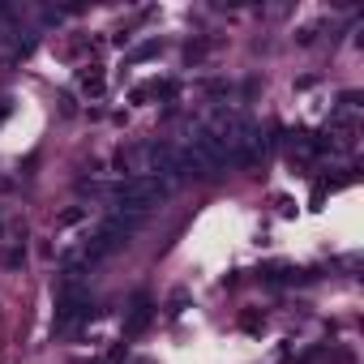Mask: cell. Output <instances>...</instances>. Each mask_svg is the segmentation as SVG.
Here are the masks:
<instances>
[{"mask_svg": "<svg viewBox=\"0 0 364 364\" xmlns=\"http://www.w3.org/2000/svg\"><path fill=\"white\" fill-rule=\"evenodd\" d=\"M163 197H168V189H163L159 180H150V176H125V180L112 189V215L142 223Z\"/></svg>", "mask_w": 364, "mask_h": 364, "instance_id": "1", "label": "cell"}, {"mask_svg": "<svg viewBox=\"0 0 364 364\" xmlns=\"http://www.w3.org/2000/svg\"><path fill=\"white\" fill-rule=\"evenodd\" d=\"M150 322H154V300H150L146 291H137V296H133V304H129V318H125V339L142 334Z\"/></svg>", "mask_w": 364, "mask_h": 364, "instance_id": "3", "label": "cell"}, {"mask_svg": "<svg viewBox=\"0 0 364 364\" xmlns=\"http://www.w3.org/2000/svg\"><path fill=\"white\" fill-rule=\"evenodd\" d=\"M22 262H26V249H9V257H5V266H9V270H18Z\"/></svg>", "mask_w": 364, "mask_h": 364, "instance_id": "8", "label": "cell"}, {"mask_svg": "<svg viewBox=\"0 0 364 364\" xmlns=\"http://www.w3.org/2000/svg\"><path fill=\"white\" fill-rule=\"evenodd\" d=\"M150 56H159V43H154V39L142 43V47H133V56H129V61H150Z\"/></svg>", "mask_w": 364, "mask_h": 364, "instance_id": "6", "label": "cell"}, {"mask_svg": "<svg viewBox=\"0 0 364 364\" xmlns=\"http://www.w3.org/2000/svg\"><path fill=\"white\" fill-rule=\"evenodd\" d=\"M82 90H86L90 99H103V73H99V69H90V73H82Z\"/></svg>", "mask_w": 364, "mask_h": 364, "instance_id": "5", "label": "cell"}, {"mask_svg": "<svg viewBox=\"0 0 364 364\" xmlns=\"http://www.w3.org/2000/svg\"><path fill=\"white\" fill-rule=\"evenodd\" d=\"M94 313H99V308H94V296H90V291H82V287H65L61 300H56V318H51V326L65 334V330H77L82 322H90Z\"/></svg>", "mask_w": 364, "mask_h": 364, "instance_id": "2", "label": "cell"}, {"mask_svg": "<svg viewBox=\"0 0 364 364\" xmlns=\"http://www.w3.org/2000/svg\"><path fill=\"white\" fill-rule=\"evenodd\" d=\"M125 351H129V343L120 339V343H116V347H112L108 356H103V364H120V360H125Z\"/></svg>", "mask_w": 364, "mask_h": 364, "instance_id": "7", "label": "cell"}, {"mask_svg": "<svg viewBox=\"0 0 364 364\" xmlns=\"http://www.w3.org/2000/svg\"><path fill=\"white\" fill-rule=\"evenodd\" d=\"M262 279H266L270 287H287V283H300L304 275H300V270H291V266H270V270H266Z\"/></svg>", "mask_w": 364, "mask_h": 364, "instance_id": "4", "label": "cell"}]
</instances>
